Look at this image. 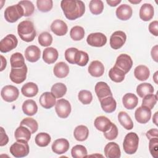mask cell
Returning <instances> with one entry per match:
<instances>
[{"label": "cell", "mask_w": 158, "mask_h": 158, "mask_svg": "<svg viewBox=\"0 0 158 158\" xmlns=\"http://www.w3.org/2000/svg\"><path fill=\"white\" fill-rule=\"evenodd\" d=\"M60 6L65 17L70 20L81 17L85 12V4L80 0H62Z\"/></svg>", "instance_id": "6da1fadb"}, {"label": "cell", "mask_w": 158, "mask_h": 158, "mask_svg": "<svg viewBox=\"0 0 158 158\" xmlns=\"http://www.w3.org/2000/svg\"><path fill=\"white\" fill-rule=\"evenodd\" d=\"M17 33L21 40L25 42L33 41L36 35L33 23L29 20H23L19 23Z\"/></svg>", "instance_id": "7a4b0ae2"}, {"label": "cell", "mask_w": 158, "mask_h": 158, "mask_svg": "<svg viewBox=\"0 0 158 158\" xmlns=\"http://www.w3.org/2000/svg\"><path fill=\"white\" fill-rule=\"evenodd\" d=\"M139 144V138L135 132H130L125 136L123 148L125 153L128 154H133L138 149Z\"/></svg>", "instance_id": "3957f363"}, {"label": "cell", "mask_w": 158, "mask_h": 158, "mask_svg": "<svg viewBox=\"0 0 158 158\" xmlns=\"http://www.w3.org/2000/svg\"><path fill=\"white\" fill-rule=\"evenodd\" d=\"M5 20L9 23H14L24 15L22 7L19 4H15L7 7L4 10Z\"/></svg>", "instance_id": "277c9868"}, {"label": "cell", "mask_w": 158, "mask_h": 158, "mask_svg": "<svg viewBox=\"0 0 158 158\" xmlns=\"http://www.w3.org/2000/svg\"><path fill=\"white\" fill-rule=\"evenodd\" d=\"M30 148L28 141L17 140L10 147V152L15 157H23L29 153Z\"/></svg>", "instance_id": "5b68a950"}, {"label": "cell", "mask_w": 158, "mask_h": 158, "mask_svg": "<svg viewBox=\"0 0 158 158\" xmlns=\"http://www.w3.org/2000/svg\"><path fill=\"white\" fill-rule=\"evenodd\" d=\"M55 110L58 117L65 118L69 117L71 112V105L69 101L65 99H59L56 101Z\"/></svg>", "instance_id": "8992f818"}, {"label": "cell", "mask_w": 158, "mask_h": 158, "mask_svg": "<svg viewBox=\"0 0 158 158\" xmlns=\"http://www.w3.org/2000/svg\"><path fill=\"white\" fill-rule=\"evenodd\" d=\"M18 44L16 36L13 34H9L0 41V51L6 53L15 48Z\"/></svg>", "instance_id": "52a82bcc"}, {"label": "cell", "mask_w": 158, "mask_h": 158, "mask_svg": "<svg viewBox=\"0 0 158 158\" xmlns=\"http://www.w3.org/2000/svg\"><path fill=\"white\" fill-rule=\"evenodd\" d=\"M1 95L4 101L11 102L18 98L19 91L17 88L13 85H6L2 88Z\"/></svg>", "instance_id": "ba28073f"}, {"label": "cell", "mask_w": 158, "mask_h": 158, "mask_svg": "<svg viewBox=\"0 0 158 158\" xmlns=\"http://www.w3.org/2000/svg\"><path fill=\"white\" fill-rule=\"evenodd\" d=\"M27 74V67L25 65L20 68H12L9 77L12 82L16 84H20L25 80Z\"/></svg>", "instance_id": "9c48e42d"}, {"label": "cell", "mask_w": 158, "mask_h": 158, "mask_svg": "<svg viewBox=\"0 0 158 158\" xmlns=\"http://www.w3.org/2000/svg\"><path fill=\"white\" fill-rule=\"evenodd\" d=\"M133 65V60L130 56L126 54H121L119 55L115 64V66L121 69L125 74L131 69Z\"/></svg>", "instance_id": "30bf717a"}, {"label": "cell", "mask_w": 158, "mask_h": 158, "mask_svg": "<svg viewBox=\"0 0 158 158\" xmlns=\"http://www.w3.org/2000/svg\"><path fill=\"white\" fill-rule=\"evenodd\" d=\"M127 40V35L122 31L114 32L110 38V45L114 49H118L125 44Z\"/></svg>", "instance_id": "8fae6325"}, {"label": "cell", "mask_w": 158, "mask_h": 158, "mask_svg": "<svg viewBox=\"0 0 158 158\" xmlns=\"http://www.w3.org/2000/svg\"><path fill=\"white\" fill-rule=\"evenodd\" d=\"M87 43L93 47H102L107 43V38L102 33H92L86 38Z\"/></svg>", "instance_id": "7c38bea8"}, {"label": "cell", "mask_w": 158, "mask_h": 158, "mask_svg": "<svg viewBox=\"0 0 158 158\" xmlns=\"http://www.w3.org/2000/svg\"><path fill=\"white\" fill-rule=\"evenodd\" d=\"M151 117V111L149 109L140 106L136 109L135 117L136 120L139 123H146L150 120Z\"/></svg>", "instance_id": "4fadbf2b"}, {"label": "cell", "mask_w": 158, "mask_h": 158, "mask_svg": "<svg viewBox=\"0 0 158 158\" xmlns=\"http://www.w3.org/2000/svg\"><path fill=\"white\" fill-rule=\"evenodd\" d=\"M69 143L65 138H59L55 140L51 146L52 151L57 154L65 153L69 149Z\"/></svg>", "instance_id": "5bb4252c"}, {"label": "cell", "mask_w": 158, "mask_h": 158, "mask_svg": "<svg viewBox=\"0 0 158 158\" xmlns=\"http://www.w3.org/2000/svg\"><path fill=\"white\" fill-rule=\"evenodd\" d=\"M94 90L99 101L106 97L112 96L110 87L106 82L104 81L98 82L95 85Z\"/></svg>", "instance_id": "9a60e30c"}, {"label": "cell", "mask_w": 158, "mask_h": 158, "mask_svg": "<svg viewBox=\"0 0 158 158\" xmlns=\"http://www.w3.org/2000/svg\"><path fill=\"white\" fill-rule=\"evenodd\" d=\"M104 154L107 158H119L121 151L118 144L114 142L107 143L104 148Z\"/></svg>", "instance_id": "2e32d148"}, {"label": "cell", "mask_w": 158, "mask_h": 158, "mask_svg": "<svg viewBox=\"0 0 158 158\" xmlns=\"http://www.w3.org/2000/svg\"><path fill=\"white\" fill-rule=\"evenodd\" d=\"M50 28L51 31L57 36H64L68 31V27L66 23L60 19L54 20Z\"/></svg>", "instance_id": "e0dca14e"}, {"label": "cell", "mask_w": 158, "mask_h": 158, "mask_svg": "<svg viewBox=\"0 0 158 158\" xmlns=\"http://www.w3.org/2000/svg\"><path fill=\"white\" fill-rule=\"evenodd\" d=\"M41 56V51L40 48L35 45L28 46L25 51V56L26 59L30 62H35L38 61Z\"/></svg>", "instance_id": "ac0fdd59"}, {"label": "cell", "mask_w": 158, "mask_h": 158, "mask_svg": "<svg viewBox=\"0 0 158 158\" xmlns=\"http://www.w3.org/2000/svg\"><path fill=\"white\" fill-rule=\"evenodd\" d=\"M39 102L41 106L46 109L52 108L56 103L55 96L49 92L43 93L40 98Z\"/></svg>", "instance_id": "d6986e66"}, {"label": "cell", "mask_w": 158, "mask_h": 158, "mask_svg": "<svg viewBox=\"0 0 158 158\" xmlns=\"http://www.w3.org/2000/svg\"><path fill=\"white\" fill-rule=\"evenodd\" d=\"M133 10L131 7L127 4H123L119 6L115 11L117 17L121 20H127L131 18Z\"/></svg>", "instance_id": "ffe728a7"}, {"label": "cell", "mask_w": 158, "mask_h": 158, "mask_svg": "<svg viewBox=\"0 0 158 158\" xmlns=\"http://www.w3.org/2000/svg\"><path fill=\"white\" fill-rule=\"evenodd\" d=\"M89 73L94 77H100L104 72V66L99 60L92 61L88 67Z\"/></svg>", "instance_id": "44dd1931"}, {"label": "cell", "mask_w": 158, "mask_h": 158, "mask_svg": "<svg viewBox=\"0 0 158 158\" xmlns=\"http://www.w3.org/2000/svg\"><path fill=\"white\" fill-rule=\"evenodd\" d=\"M112 123L107 117L103 115L97 117L94 122L95 128L98 130L103 133L106 132L109 129L112 125Z\"/></svg>", "instance_id": "7402d4cb"}, {"label": "cell", "mask_w": 158, "mask_h": 158, "mask_svg": "<svg viewBox=\"0 0 158 158\" xmlns=\"http://www.w3.org/2000/svg\"><path fill=\"white\" fill-rule=\"evenodd\" d=\"M154 14L153 6L149 3L143 4L139 9V17L143 21H149L151 20Z\"/></svg>", "instance_id": "603a6c76"}, {"label": "cell", "mask_w": 158, "mask_h": 158, "mask_svg": "<svg viewBox=\"0 0 158 158\" xmlns=\"http://www.w3.org/2000/svg\"><path fill=\"white\" fill-rule=\"evenodd\" d=\"M59 56L58 51L52 47L46 48L43 52V59L46 64H51L54 63Z\"/></svg>", "instance_id": "cb8c5ba5"}, {"label": "cell", "mask_w": 158, "mask_h": 158, "mask_svg": "<svg viewBox=\"0 0 158 158\" xmlns=\"http://www.w3.org/2000/svg\"><path fill=\"white\" fill-rule=\"evenodd\" d=\"M102 110L106 113H112L115 111L117 103L112 96L106 97L99 101Z\"/></svg>", "instance_id": "d4e9b609"}, {"label": "cell", "mask_w": 158, "mask_h": 158, "mask_svg": "<svg viewBox=\"0 0 158 158\" xmlns=\"http://www.w3.org/2000/svg\"><path fill=\"white\" fill-rule=\"evenodd\" d=\"M122 103L126 109L131 110L137 106L138 104V99L133 93H127L122 98Z\"/></svg>", "instance_id": "484cf974"}, {"label": "cell", "mask_w": 158, "mask_h": 158, "mask_svg": "<svg viewBox=\"0 0 158 158\" xmlns=\"http://www.w3.org/2000/svg\"><path fill=\"white\" fill-rule=\"evenodd\" d=\"M54 74L59 78L66 77L69 73V67L67 64L64 62H57L54 67Z\"/></svg>", "instance_id": "4316f807"}, {"label": "cell", "mask_w": 158, "mask_h": 158, "mask_svg": "<svg viewBox=\"0 0 158 158\" xmlns=\"http://www.w3.org/2000/svg\"><path fill=\"white\" fill-rule=\"evenodd\" d=\"M21 92L25 97H34L38 92V87L37 85L33 82H28L23 85L21 88Z\"/></svg>", "instance_id": "83f0119b"}, {"label": "cell", "mask_w": 158, "mask_h": 158, "mask_svg": "<svg viewBox=\"0 0 158 158\" xmlns=\"http://www.w3.org/2000/svg\"><path fill=\"white\" fill-rule=\"evenodd\" d=\"M22 108L23 113L28 116L34 115L38 111V106L36 102L32 99L25 101L22 104Z\"/></svg>", "instance_id": "f1b7e54d"}, {"label": "cell", "mask_w": 158, "mask_h": 158, "mask_svg": "<svg viewBox=\"0 0 158 158\" xmlns=\"http://www.w3.org/2000/svg\"><path fill=\"white\" fill-rule=\"evenodd\" d=\"M31 131L26 127L23 125H20L15 131L14 136L15 139L17 140H25L26 141H28L30 139Z\"/></svg>", "instance_id": "f546056e"}, {"label": "cell", "mask_w": 158, "mask_h": 158, "mask_svg": "<svg viewBox=\"0 0 158 158\" xmlns=\"http://www.w3.org/2000/svg\"><path fill=\"white\" fill-rule=\"evenodd\" d=\"M134 75L138 80L144 81L149 77L150 71L148 67L146 65H139L135 69Z\"/></svg>", "instance_id": "4dcf8cb0"}, {"label": "cell", "mask_w": 158, "mask_h": 158, "mask_svg": "<svg viewBox=\"0 0 158 158\" xmlns=\"http://www.w3.org/2000/svg\"><path fill=\"white\" fill-rule=\"evenodd\" d=\"M118 120L122 126L126 130H131L133 128V122L130 115L124 111H120L118 114Z\"/></svg>", "instance_id": "1f68e13d"}, {"label": "cell", "mask_w": 158, "mask_h": 158, "mask_svg": "<svg viewBox=\"0 0 158 158\" xmlns=\"http://www.w3.org/2000/svg\"><path fill=\"white\" fill-rule=\"evenodd\" d=\"M89 135V130L87 127L85 125L77 126L73 131V136L76 140L79 141H83L88 138Z\"/></svg>", "instance_id": "d6a6232c"}, {"label": "cell", "mask_w": 158, "mask_h": 158, "mask_svg": "<svg viewBox=\"0 0 158 158\" xmlns=\"http://www.w3.org/2000/svg\"><path fill=\"white\" fill-rule=\"evenodd\" d=\"M109 77L112 81L116 83H120L124 80L125 73L121 69L114 65L110 69L109 72Z\"/></svg>", "instance_id": "836d02e7"}, {"label": "cell", "mask_w": 158, "mask_h": 158, "mask_svg": "<svg viewBox=\"0 0 158 158\" xmlns=\"http://www.w3.org/2000/svg\"><path fill=\"white\" fill-rule=\"evenodd\" d=\"M154 92L153 86L148 83H143L136 87V93L140 98H143L145 96L152 94Z\"/></svg>", "instance_id": "e575fe53"}, {"label": "cell", "mask_w": 158, "mask_h": 158, "mask_svg": "<svg viewBox=\"0 0 158 158\" xmlns=\"http://www.w3.org/2000/svg\"><path fill=\"white\" fill-rule=\"evenodd\" d=\"M10 62L12 68H20L25 65L24 57L20 52L12 54L10 56Z\"/></svg>", "instance_id": "d590c367"}, {"label": "cell", "mask_w": 158, "mask_h": 158, "mask_svg": "<svg viewBox=\"0 0 158 158\" xmlns=\"http://www.w3.org/2000/svg\"><path fill=\"white\" fill-rule=\"evenodd\" d=\"M67 87L62 83H57L52 85L51 89V93L55 96L56 98H62L67 92Z\"/></svg>", "instance_id": "8d00e7d4"}, {"label": "cell", "mask_w": 158, "mask_h": 158, "mask_svg": "<svg viewBox=\"0 0 158 158\" xmlns=\"http://www.w3.org/2000/svg\"><path fill=\"white\" fill-rule=\"evenodd\" d=\"M51 140V136L48 133L44 132L37 134L35 139V143L40 147L47 146L50 143Z\"/></svg>", "instance_id": "74e56055"}, {"label": "cell", "mask_w": 158, "mask_h": 158, "mask_svg": "<svg viewBox=\"0 0 158 158\" xmlns=\"http://www.w3.org/2000/svg\"><path fill=\"white\" fill-rule=\"evenodd\" d=\"M71 154L74 158H83L88 156L86 148L81 144L74 146L72 148Z\"/></svg>", "instance_id": "f35d334b"}, {"label": "cell", "mask_w": 158, "mask_h": 158, "mask_svg": "<svg viewBox=\"0 0 158 158\" xmlns=\"http://www.w3.org/2000/svg\"><path fill=\"white\" fill-rule=\"evenodd\" d=\"M89 7L93 14L99 15L103 11L104 4L101 0H91L89 4Z\"/></svg>", "instance_id": "ab89813d"}, {"label": "cell", "mask_w": 158, "mask_h": 158, "mask_svg": "<svg viewBox=\"0 0 158 158\" xmlns=\"http://www.w3.org/2000/svg\"><path fill=\"white\" fill-rule=\"evenodd\" d=\"M20 125H23L27 127L31 132V133H35L38 129V124L36 120L31 117H26L23 118L20 123Z\"/></svg>", "instance_id": "60d3db41"}, {"label": "cell", "mask_w": 158, "mask_h": 158, "mask_svg": "<svg viewBox=\"0 0 158 158\" xmlns=\"http://www.w3.org/2000/svg\"><path fill=\"white\" fill-rule=\"evenodd\" d=\"M70 36L74 41H80L85 36V30L82 27L75 26L70 31Z\"/></svg>", "instance_id": "b9f144b4"}, {"label": "cell", "mask_w": 158, "mask_h": 158, "mask_svg": "<svg viewBox=\"0 0 158 158\" xmlns=\"http://www.w3.org/2000/svg\"><path fill=\"white\" fill-rule=\"evenodd\" d=\"M157 95H154L153 94H150L145 96L142 101L141 106L146 107L150 110L153 109L154 106L157 102Z\"/></svg>", "instance_id": "7bdbcfd3"}, {"label": "cell", "mask_w": 158, "mask_h": 158, "mask_svg": "<svg viewBox=\"0 0 158 158\" xmlns=\"http://www.w3.org/2000/svg\"><path fill=\"white\" fill-rule=\"evenodd\" d=\"M36 6L40 11L42 12H47L52 9L53 1L52 0H37Z\"/></svg>", "instance_id": "ee69618b"}, {"label": "cell", "mask_w": 158, "mask_h": 158, "mask_svg": "<svg viewBox=\"0 0 158 158\" xmlns=\"http://www.w3.org/2000/svg\"><path fill=\"white\" fill-rule=\"evenodd\" d=\"M18 4H20L23 9V12H24L23 16H25V17L30 16L34 12L35 6L31 1H26V0L20 1L19 2Z\"/></svg>", "instance_id": "f6af8a7d"}, {"label": "cell", "mask_w": 158, "mask_h": 158, "mask_svg": "<svg viewBox=\"0 0 158 158\" xmlns=\"http://www.w3.org/2000/svg\"><path fill=\"white\" fill-rule=\"evenodd\" d=\"M78 98L82 104L86 105L91 102L93 100V95L89 91L83 89V90H81L78 93Z\"/></svg>", "instance_id": "bcb514c9"}, {"label": "cell", "mask_w": 158, "mask_h": 158, "mask_svg": "<svg viewBox=\"0 0 158 158\" xmlns=\"http://www.w3.org/2000/svg\"><path fill=\"white\" fill-rule=\"evenodd\" d=\"M52 36L47 31L43 32L38 36V43L41 46H49L52 44Z\"/></svg>", "instance_id": "7dc6e473"}, {"label": "cell", "mask_w": 158, "mask_h": 158, "mask_svg": "<svg viewBox=\"0 0 158 158\" xmlns=\"http://www.w3.org/2000/svg\"><path fill=\"white\" fill-rule=\"evenodd\" d=\"M89 60L88 54L83 51H78L75 57V64L80 66H85Z\"/></svg>", "instance_id": "c3c4849f"}, {"label": "cell", "mask_w": 158, "mask_h": 158, "mask_svg": "<svg viewBox=\"0 0 158 158\" xmlns=\"http://www.w3.org/2000/svg\"><path fill=\"white\" fill-rule=\"evenodd\" d=\"M78 49L75 48H70L65 51V59L71 64H75V57Z\"/></svg>", "instance_id": "681fc988"}, {"label": "cell", "mask_w": 158, "mask_h": 158, "mask_svg": "<svg viewBox=\"0 0 158 158\" xmlns=\"http://www.w3.org/2000/svg\"><path fill=\"white\" fill-rule=\"evenodd\" d=\"M104 135L105 136V138L109 140H113L115 139L117 136H118V128L117 127V126L114 124V123H112L111 127L109 128V129L106 131V132H104Z\"/></svg>", "instance_id": "f907efd6"}, {"label": "cell", "mask_w": 158, "mask_h": 158, "mask_svg": "<svg viewBox=\"0 0 158 158\" xmlns=\"http://www.w3.org/2000/svg\"><path fill=\"white\" fill-rule=\"evenodd\" d=\"M149 149L152 156L154 158H157L158 151V137L152 138L149 139Z\"/></svg>", "instance_id": "816d5d0a"}, {"label": "cell", "mask_w": 158, "mask_h": 158, "mask_svg": "<svg viewBox=\"0 0 158 158\" xmlns=\"http://www.w3.org/2000/svg\"><path fill=\"white\" fill-rule=\"evenodd\" d=\"M149 31L153 35L158 36V22L157 20H154L149 23Z\"/></svg>", "instance_id": "f5cc1de1"}, {"label": "cell", "mask_w": 158, "mask_h": 158, "mask_svg": "<svg viewBox=\"0 0 158 158\" xmlns=\"http://www.w3.org/2000/svg\"><path fill=\"white\" fill-rule=\"evenodd\" d=\"M1 141H0V146H3L7 144L9 141V138L6 133L5 130L2 127H1Z\"/></svg>", "instance_id": "db71d44e"}, {"label": "cell", "mask_w": 158, "mask_h": 158, "mask_svg": "<svg viewBox=\"0 0 158 158\" xmlns=\"http://www.w3.org/2000/svg\"><path fill=\"white\" fill-rule=\"evenodd\" d=\"M146 135L147 136V138L150 139L152 138H155V137H158V130L156 128H152L149 130V131H148L146 133Z\"/></svg>", "instance_id": "11a10c76"}, {"label": "cell", "mask_w": 158, "mask_h": 158, "mask_svg": "<svg viewBox=\"0 0 158 158\" xmlns=\"http://www.w3.org/2000/svg\"><path fill=\"white\" fill-rule=\"evenodd\" d=\"M157 45H156L155 46H154L152 49H151V56L153 59V60L155 61V62H157L158 60H157Z\"/></svg>", "instance_id": "9f6ffc18"}, {"label": "cell", "mask_w": 158, "mask_h": 158, "mask_svg": "<svg viewBox=\"0 0 158 158\" xmlns=\"http://www.w3.org/2000/svg\"><path fill=\"white\" fill-rule=\"evenodd\" d=\"M121 0H107L106 2L111 7H115L121 2Z\"/></svg>", "instance_id": "6f0895ef"}, {"label": "cell", "mask_w": 158, "mask_h": 158, "mask_svg": "<svg viewBox=\"0 0 158 158\" xmlns=\"http://www.w3.org/2000/svg\"><path fill=\"white\" fill-rule=\"evenodd\" d=\"M1 71H2L4 69H5L6 65H7V61L6 59L4 57H3L2 55L1 56Z\"/></svg>", "instance_id": "680465c9"}, {"label": "cell", "mask_w": 158, "mask_h": 158, "mask_svg": "<svg viewBox=\"0 0 158 158\" xmlns=\"http://www.w3.org/2000/svg\"><path fill=\"white\" fill-rule=\"evenodd\" d=\"M157 114H158V112H156V113H155V114L154 115V116H153V118H152V122L155 123V125H158V124H157Z\"/></svg>", "instance_id": "91938a15"}, {"label": "cell", "mask_w": 158, "mask_h": 158, "mask_svg": "<svg viewBox=\"0 0 158 158\" xmlns=\"http://www.w3.org/2000/svg\"><path fill=\"white\" fill-rule=\"evenodd\" d=\"M157 73H158V72H156L154 73V76H153L154 81V82H155L156 84L158 83H157Z\"/></svg>", "instance_id": "94428289"}, {"label": "cell", "mask_w": 158, "mask_h": 158, "mask_svg": "<svg viewBox=\"0 0 158 158\" xmlns=\"http://www.w3.org/2000/svg\"><path fill=\"white\" fill-rule=\"evenodd\" d=\"M129 1L132 4H138L141 2V1H131V0H129Z\"/></svg>", "instance_id": "6125c7cd"}]
</instances>
